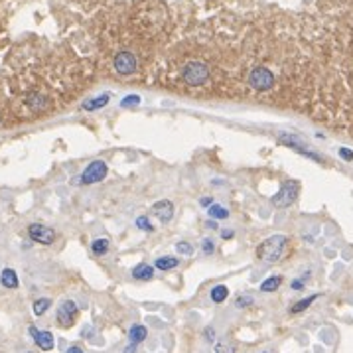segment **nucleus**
<instances>
[{"label": "nucleus", "instance_id": "19", "mask_svg": "<svg viewBox=\"0 0 353 353\" xmlns=\"http://www.w3.org/2000/svg\"><path fill=\"white\" fill-rule=\"evenodd\" d=\"M280 282H282L280 276H268V279L261 284V292H274L280 286Z\"/></svg>", "mask_w": 353, "mask_h": 353}, {"label": "nucleus", "instance_id": "32", "mask_svg": "<svg viewBox=\"0 0 353 353\" xmlns=\"http://www.w3.org/2000/svg\"><path fill=\"white\" fill-rule=\"evenodd\" d=\"M65 353H85V351H83V349H81L79 345H73V347H69V349H67Z\"/></svg>", "mask_w": 353, "mask_h": 353}, {"label": "nucleus", "instance_id": "1", "mask_svg": "<svg viewBox=\"0 0 353 353\" xmlns=\"http://www.w3.org/2000/svg\"><path fill=\"white\" fill-rule=\"evenodd\" d=\"M286 243H288V237L286 235L268 237V239H265V241L259 245L257 255H259V259H263L266 263H276V261H280L282 253L286 249Z\"/></svg>", "mask_w": 353, "mask_h": 353}, {"label": "nucleus", "instance_id": "24", "mask_svg": "<svg viewBox=\"0 0 353 353\" xmlns=\"http://www.w3.org/2000/svg\"><path fill=\"white\" fill-rule=\"evenodd\" d=\"M253 302H255V298H253L250 294H245V296H239V298H237L235 306L237 308H247V306H250Z\"/></svg>", "mask_w": 353, "mask_h": 353}, {"label": "nucleus", "instance_id": "9", "mask_svg": "<svg viewBox=\"0 0 353 353\" xmlns=\"http://www.w3.org/2000/svg\"><path fill=\"white\" fill-rule=\"evenodd\" d=\"M150 211H152V215L160 221V223H170L172 217H174V204L170 199H160V201H156L152 206Z\"/></svg>", "mask_w": 353, "mask_h": 353}, {"label": "nucleus", "instance_id": "8", "mask_svg": "<svg viewBox=\"0 0 353 353\" xmlns=\"http://www.w3.org/2000/svg\"><path fill=\"white\" fill-rule=\"evenodd\" d=\"M136 58H134V54L131 52H120L117 54V58H115V69H117V73L120 75H131L136 71Z\"/></svg>", "mask_w": 353, "mask_h": 353}, {"label": "nucleus", "instance_id": "35", "mask_svg": "<svg viewBox=\"0 0 353 353\" xmlns=\"http://www.w3.org/2000/svg\"><path fill=\"white\" fill-rule=\"evenodd\" d=\"M221 237H223V239H231V237H233V231H223Z\"/></svg>", "mask_w": 353, "mask_h": 353}, {"label": "nucleus", "instance_id": "6", "mask_svg": "<svg viewBox=\"0 0 353 353\" xmlns=\"http://www.w3.org/2000/svg\"><path fill=\"white\" fill-rule=\"evenodd\" d=\"M77 314H79V310H77V304L73 300H63L58 306L56 318H58L61 327H71L75 324V320H77Z\"/></svg>", "mask_w": 353, "mask_h": 353}, {"label": "nucleus", "instance_id": "17", "mask_svg": "<svg viewBox=\"0 0 353 353\" xmlns=\"http://www.w3.org/2000/svg\"><path fill=\"white\" fill-rule=\"evenodd\" d=\"M26 103L32 107V109H36V111H40V109H44L45 103H47V99H45L44 95H40V93H30L28 99H26Z\"/></svg>", "mask_w": 353, "mask_h": 353}, {"label": "nucleus", "instance_id": "21", "mask_svg": "<svg viewBox=\"0 0 353 353\" xmlns=\"http://www.w3.org/2000/svg\"><path fill=\"white\" fill-rule=\"evenodd\" d=\"M109 101V95H101V97H97V99H91L87 103L83 105V109L85 111H95V109H99V107H105Z\"/></svg>", "mask_w": 353, "mask_h": 353}, {"label": "nucleus", "instance_id": "31", "mask_svg": "<svg viewBox=\"0 0 353 353\" xmlns=\"http://www.w3.org/2000/svg\"><path fill=\"white\" fill-rule=\"evenodd\" d=\"M199 204H201V206H213V199H211V197H201V201H199Z\"/></svg>", "mask_w": 353, "mask_h": 353}, {"label": "nucleus", "instance_id": "11", "mask_svg": "<svg viewBox=\"0 0 353 353\" xmlns=\"http://www.w3.org/2000/svg\"><path fill=\"white\" fill-rule=\"evenodd\" d=\"M154 276V266L148 263H140L133 268V279L136 280H150Z\"/></svg>", "mask_w": 353, "mask_h": 353}, {"label": "nucleus", "instance_id": "13", "mask_svg": "<svg viewBox=\"0 0 353 353\" xmlns=\"http://www.w3.org/2000/svg\"><path fill=\"white\" fill-rule=\"evenodd\" d=\"M129 338H131V343H142L144 339L148 338V330L144 327V325H140V324H136L131 327V332H129Z\"/></svg>", "mask_w": 353, "mask_h": 353}, {"label": "nucleus", "instance_id": "2", "mask_svg": "<svg viewBox=\"0 0 353 353\" xmlns=\"http://www.w3.org/2000/svg\"><path fill=\"white\" fill-rule=\"evenodd\" d=\"M182 79L191 87H199L209 79V67L201 61H190L182 69Z\"/></svg>", "mask_w": 353, "mask_h": 353}, {"label": "nucleus", "instance_id": "12", "mask_svg": "<svg viewBox=\"0 0 353 353\" xmlns=\"http://www.w3.org/2000/svg\"><path fill=\"white\" fill-rule=\"evenodd\" d=\"M0 284H2L4 288L14 290V288H18V274H16L12 268H4V270L0 272Z\"/></svg>", "mask_w": 353, "mask_h": 353}, {"label": "nucleus", "instance_id": "5", "mask_svg": "<svg viewBox=\"0 0 353 353\" xmlns=\"http://www.w3.org/2000/svg\"><path fill=\"white\" fill-rule=\"evenodd\" d=\"M107 170H109V168H107V162H105V160H93V162L83 170V174L77 178V180H79V184H97V182L105 180Z\"/></svg>", "mask_w": 353, "mask_h": 353}, {"label": "nucleus", "instance_id": "20", "mask_svg": "<svg viewBox=\"0 0 353 353\" xmlns=\"http://www.w3.org/2000/svg\"><path fill=\"white\" fill-rule=\"evenodd\" d=\"M49 306H52V300L49 298H40V300L34 302V314L36 316H44L45 312L49 310Z\"/></svg>", "mask_w": 353, "mask_h": 353}, {"label": "nucleus", "instance_id": "23", "mask_svg": "<svg viewBox=\"0 0 353 353\" xmlns=\"http://www.w3.org/2000/svg\"><path fill=\"white\" fill-rule=\"evenodd\" d=\"M136 227L140 229V231H154V227H152V223L148 219L146 215H140L138 219H136Z\"/></svg>", "mask_w": 353, "mask_h": 353}, {"label": "nucleus", "instance_id": "29", "mask_svg": "<svg viewBox=\"0 0 353 353\" xmlns=\"http://www.w3.org/2000/svg\"><path fill=\"white\" fill-rule=\"evenodd\" d=\"M339 156H341L343 160H347V162H351L353 160V152L349 148H339Z\"/></svg>", "mask_w": 353, "mask_h": 353}, {"label": "nucleus", "instance_id": "4", "mask_svg": "<svg viewBox=\"0 0 353 353\" xmlns=\"http://www.w3.org/2000/svg\"><path fill=\"white\" fill-rule=\"evenodd\" d=\"M249 85L257 91H268L274 85V75L266 67H255L249 73Z\"/></svg>", "mask_w": 353, "mask_h": 353}, {"label": "nucleus", "instance_id": "34", "mask_svg": "<svg viewBox=\"0 0 353 353\" xmlns=\"http://www.w3.org/2000/svg\"><path fill=\"white\" fill-rule=\"evenodd\" d=\"M134 351H136V345H134V343H131V345L124 349V353H134Z\"/></svg>", "mask_w": 353, "mask_h": 353}, {"label": "nucleus", "instance_id": "14", "mask_svg": "<svg viewBox=\"0 0 353 353\" xmlns=\"http://www.w3.org/2000/svg\"><path fill=\"white\" fill-rule=\"evenodd\" d=\"M178 265H180V259H176V257H160L154 261V266L158 270H174Z\"/></svg>", "mask_w": 353, "mask_h": 353}, {"label": "nucleus", "instance_id": "10", "mask_svg": "<svg viewBox=\"0 0 353 353\" xmlns=\"http://www.w3.org/2000/svg\"><path fill=\"white\" fill-rule=\"evenodd\" d=\"M30 334L36 341V345L42 349V351H52L56 347V341H54V336L49 332H44V330H36L34 325L30 327Z\"/></svg>", "mask_w": 353, "mask_h": 353}, {"label": "nucleus", "instance_id": "30", "mask_svg": "<svg viewBox=\"0 0 353 353\" xmlns=\"http://www.w3.org/2000/svg\"><path fill=\"white\" fill-rule=\"evenodd\" d=\"M204 336H206L207 341H213V339H215V330H213V327H206Z\"/></svg>", "mask_w": 353, "mask_h": 353}, {"label": "nucleus", "instance_id": "26", "mask_svg": "<svg viewBox=\"0 0 353 353\" xmlns=\"http://www.w3.org/2000/svg\"><path fill=\"white\" fill-rule=\"evenodd\" d=\"M201 250H204V255H213L215 243H213L211 239H204V241H201Z\"/></svg>", "mask_w": 353, "mask_h": 353}, {"label": "nucleus", "instance_id": "3", "mask_svg": "<svg viewBox=\"0 0 353 353\" xmlns=\"http://www.w3.org/2000/svg\"><path fill=\"white\" fill-rule=\"evenodd\" d=\"M300 191V184L296 180H288L282 184V188L279 190V193L272 197V206L279 207V209H284V207H290L294 204L296 195Z\"/></svg>", "mask_w": 353, "mask_h": 353}, {"label": "nucleus", "instance_id": "27", "mask_svg": "<svg viewBox=\"0 0 353 353\" xmlns=\"http://www.w3.org/2000/svg\"><path fill=\"white\" fill-rule=\"evenodd\" d=\"M215 353H235V347L233 345H227V343H219L215 347Z\"/></svg>", "mask_w": 353, "mask_h": 353}, {"label": "nucleus", "instance_id": "22", "mask_svg": "<svg viewBox=\"0 0 353 353\" xmlns=\"http://www.w3.org/2000/svg\"><path fill=\"white\" fill-rule=\"evenodd\" d=\"M316 298H318V296H310V298H306V300H300V302H298L296 306H292V308H290V314H298V312H304V310L308 308V306L312 304V302H314V300H316Z\"/></svg>", "mask_w": 353, "mask_h": 353}, {"label": "nucleus", "instance_id": "7", "mask_svg": "<svg viewBox=\"0 0 353 353\" xmlns=\"http://www.w3.org/2000/svg\"><path fill=\"white\" fill-rule=\"evenodd\" d=\"M28 237L34 241V243H40V245H52L54 239H56V233L54 229L45 227L42 223H32L28 225Z\"/></svg>", "mask_w": 353, "mask_h": 353}, {"label": "nucleus", "instance_id": "16", "mask_svg": "<svg viewBox=\"0 0 353 353\" xmlns=\"http://www.w3.org/2000/svg\"><path fill=\"white\" fill-rule=\"evenodd\" d=\"M207 215L211 219H227L229 217V211L223 206H219V204H213V206L207 207Z\"/></svg>", "mask_w": 353, "mask_h": 353}, {"label": "nucleus", "instance_id": "18", "mask_svg": "<svg viewBox=\"0 0 353 353\" xmlns=\"http://www.w3.org/2000/svg\"><path fill=\"white\" fill-rule=\"evenodd\" d=\"M91 250H93V255H97V257H101L105 255L107 250H109V239H95L93 243H91Z\"/></svg>", "mask_w": 353, "mask_h": 353}, {"label": "nucleus", "instance_id": "25", "mask_svg": "<svg viewBox=\"0 0 353 353\" xmlns=\"http://www.w3.org/2000/svg\"><path fill=\"white\" fill-rule=\"evenodd\" d=\"M176 250L180 255H191V253H193V247H191L190 243H186V241H180L176 245Z\"/></svg>", "mask_w": 353, "mask_h": 353}, {"label": "nucleus", "instance_id": "15", "mask_svg": "<svg viewBox=\"0 0 353 353\" xmlns=\"http://www.w3.org/2000/svg\"><path fill=\"white\" fill-rule=\"evenodd\" d=\"M227 296H229V288H227L225 284H217V286H213V288H211V300H213L215 304L225 302V300H227Z\"/></svg>", "mask_w": 353, "mask_h": 353}, {"label": "nucleus", "instance_id": "28", "mask_svg": "<svg viewBox=\"0 0 353 353\" xmlns=\"http://www.w3.org/2000/svg\"><path fill=\"white\" fill-rule=\"evenodd\" d=\"M140 103V97L138 95H133V97H124V101H122V107H131V105H138Z\"/></svg>", "mask_w": 353, "mask_h": 353}, {"label": "nucleus", "instance_id": "33", "mask_svg": "<svg viewBox=\"0 0 353 353\" xmlns=\"http://www.w3.org/2000/svg\"><path fill=\"white\" fill-rule=\"evenodd\" d=\"M206 227H207V229H217V223H215V219H211V221H207V223H206Z\"/></svg>", "mask_w": 353, "mask_h": 353}]
</instances>
